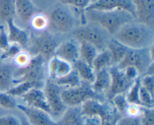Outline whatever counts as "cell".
<instances>
[{
	"mask_svg": "<svg viewBox=\"0 0 154 125\" xmlns=\"http://www.w3.org/2000/svg\"><path fill=\"white\" fill-rule=\"evenodd\" d=\"M114 38L131 49L150 47L153 45V30L134 20L122 26L114 34Z\"/></svg>",
	"mask_w": 154,
	"mask_h": 125,
	"instance_id": "6da1fadb",
	"label": "cell"
},
{
	"mask_svg": "<svg viewBox=\"0 0 154 125\" xmlns=\"http://www.w3.org/2000/svg\"><path fill=\"white\" fill-rule=\"evenodd\" d=\"M87 21L99 24L111 35H114L122 26L135 20V17L124 10H86Z\"/></svg>",
	"mask_w": 154,
	"mask_h": 125,
	"instance_id": "7a4b0ae2",
	"label": "cell"
},
{
	"mask_svg": "<svg viewBox=\"0 0 154 125\" xmlns=\"http://www.w3.org/2000/svg\"><path fill=\"white\" fill-rule=\"evenodd\" d=\"M72 34L78 42L85 41L94 46L98 52L107 49L111 40V34L102 26L95 22H87L85 25L75 27Z\"/></svg>",
	"mask_w": 154,
	"mask_h": 125,
	"instance_id": "3957f363",
	"label": "cell"
},
{
	"mask_svg": "<svg viewBox=\"0 0 154 125\" xmlns=\"http://www.w3.org/2000/svg\"><path fill=\"white\" fill-rule=\"evenodd\" d=\"M59 43L55 36L47 30L37 34L31 33L27 46L28 49L26 50L32 56L41 55L48 62L54 56L55 50Z\"/></svg>",
	"mask_w": 154,
	"mask_h": 125,
	"instance_id": "277c9868",
	"label": "cell"
},
{
	"mask_svg": "<svg viewBox=\"0 0 154 125\" xmlns=\"http://www.w3.org/2000/svg\"><path fill=\"white\" fill-rule=\"evenodd\" d=\"M63 103L67 107L80 106L89 100H97L105 102L107 99L105 95L95 92L91 83L81 81V85L75 88H64L61 92Z\"/></svg>",
	"mask_w": 154,
	"mask_h": 125,
	"instance_id": "5b68a950",
	"label": "cell"
},
{
	"mask_svg": "<svg viewBox=\"0 0 154 125\" xmlns=\"http://www.w3.org/2000/svg\"><path fill=\"white\" fill-rule=\"evenodd\" d=\"M45 60L41 55L32 56L29 64L22 68H17L14 73V85L23 82L45 83L46 68Z\"/></svg>",
	"mask_w": 154,
	"mask_h": 125,
	"instance_id": "8992f818",
	"label": "cell"
},
{
	"mask_svg": "<svg viewBox=\"0 0 154 125\" xmlns=\"http://www.w3.org/2000/svg\"><path fill=\"white\" fill-rule=\"evenodd\" d=\"M48 17L49 26L59 34H66L75 28V17L70 7L64 4L56 6L51 11Z\"/></svg>",
	"mask_w": 154,
	"mask_h": 125,
	"instance_id": "52a82bcc",
	"label": "cell"
},
{
	"mask_svg": "<svg viewBox=\"0 0 154 125\" xmlns=\"http://www.w3.org/2000/svg\"><path fill=\"white\" fill-rule=\"evenodd\" d=\"M153 62V45L142 49L128 48L123 61L120 63L118 68L123 69L132 66L138 70L139 74L143 75L147 67Z\"/></svg>",
	"mask_w": 154,
	"mask_h": 125,
	"instance_id": "ba28073f",
	"label": "cell"
},
{
	"mask_svg": "<svg viewBox=\"0 0 154 125\" xmlns=\"http://www.w3.org/2000/svg\"><path fill=\"white\" fill-rule=\"evenodd\" d=\"M43 89L49 106L50 115L54 120L60 118L67 109L61 97V92L64 88L48 78L45 81Z\"/></svg>",
	"mask_w": 154,
	"mask_h": 125,
	"instance_id": "9c48e42d",
	"label": "cell"
},
{
	"mask_svg": "<svg viewBox=\"0 0 154 125\" xmlns=\"http://www.w3.org/2000/svg\"><path fill=\"white\" fill-rule=\"evenodd\" d=\"M111 74V82L109 89L105 94L108 101H111L114 96L120 94H126L133 84L134 81L128 79L125 76L123 70L117 66H112L108 68Z\"/></svg>",
	"mask_w": 154,
	"mask_h": 125,
	"instance_id": "30bf717a",
	"label": "cell"
},
{
	"mask_svg": "<svg viewBox=\"0 0 154 125\" xmlns=\"http://www.w3.org/2000/svg\"><path fill=\"white\" fill-rule=\"evenodd\" d=\"M81 112L84 116H96L102 122L111 116L117 109L110 101L102 102L97 100H89L81 105Z\"/></svg>",
	"mask_w": 154,
	"mask_h": 125,
	"instance_id": "8fae6325",
	"label": "cell"
},
{
	"mask_svg": "<svg viewBox=\"0 0 154 125\" xmlns=\"http://www.w3.org/2000/svg\"><path fill=\"white\" fill-rule=\"evenodd\" d=\"M124 10L130 13L135 19V9L132 0H93L86 10Z\"/></svg>",
	"mask_w": 154,
	"mask_h": 125,
	"instance_id": "7c38bea8",
	"label": "cell"
},
{
	"mask_svg": "<svg viewBox=\"0 0 154 125\" xmlns=\"http://www.w3.org/2000/svg\"><path fill=\"white\" fill-rule=\"evenodd\" d=\"M17 109L23 113L30 125H57V121L49 113L42 109L21 104H17Z\"/></svg>",
	"mask_w": 154,
	"mask_h": 125,
	"instance_id": "4fadbf2b",
	"label": "cell"
},
{
	"mask_svg": "<svg viewBox=\"0 0 154 125\" xmlns=\"http://www.w3.org/2000/svg\"><path fill=\"white\" fill-rule=\"evenodd\" d=\"M136 22L150 28L154 26V0H132Z\"/></svg>",
	"mask_w": 154,
	"mask_h": 125,
	"instance_id": "5bb4252c",
	"label": "cell"
},
{
	"mask_svg": "<svg viewBox=\"0 0 154 125\" xmlns=\"http://www.w3.org/2000/svg\"><path fill=\"white\" fill-rule=\"evenodd\" d=\"M75 40H68L59 43L54 56L73 64L80 58L79 43Z\"/></svg>",
	"mask_w": 154,
	"mask_h": 125,
	"instance_id": "9a60e30c",
	"label": "cell"
},
{
	"mask_svg": "<svg viewBox=\"0 0 154 125\" xmlns=\"http://www.w3.org/2000/svg\"><path fill=\"white\" fill-rule=\"evenodd\" d=\"M24 102H26V106L35 109H42L45 112L50 114L49 106L47 102L44 89L42 88H33L28 92L21 96Z\"/></svg>",
	"mask_w": 154,
	"mask_h": 125,
	"instance_id": "2e32d148",
	"label": "cell"
},
{
	"mask_svg": "<svg viewBox=\"0 0 154 125\" xmlns=\"http://www.w3.org/2000/svg\"><path fill=\"white\" fill-rule=\"evenodd\" d=\"M48 79L56 80L66 76L73 69L72 64L67 61L54 56L48 61Z\"/></svg>",
	"mask_w": 154,
	"mask_h": 125,
	"instance_id": "e0dca14e",
	"label": "cell"
},
{
	"mask_svg": "<svg viewBox=\"0 0 154 125\" xmlns=\"http://www.w3.org/2000/svg\"><path fill=\"white\" fill-rule=\"evenodd\" d=\"M8 25V38L10 43H16L21 48H26L29 41V34L25 29L19 28L14 23V19H11L6 22Z\"/></svg>",
	"mask_w": 154,
	"mask_h": 125,
	"instance_id": "ac0fdd59",
	"label": "cell"
},
{
	"mask_svg": "<svg viewBox=\"0 0 154 125\" xmlns=\"http://www.w3.org/2000/svg\"><path fill=\"white\" fill-rule=\"evenodd\" d=\"M16 14L22 22H29L33 16L40 10L32 0H14Z\"/></svg>",
	"mask_w": 154,
	"mask_h": 125,
	"instance_id": "d6986e66",
	"label": "cell"
},
{
	"mask_svg": "<svg viewBox=\"0 0 154 125\" xmlns=\"http://www.w3.org/2000/svg\"><path fill=\"white\" fill-rule=\"evenodd\" d=\"M17 67L0 58V91H7L14 86L13 76Z\"/></svg>",
	"mask_w": 154,
	"mask_h": 125,
	"instance_id": "ffe728a7",
	"label": "cell"
},
{
	"mask_svg": "<svg viewBox=\"0 0 154 125\" xmlns=\"http://www.w3.org/2000/svg\"><path fill=\"white\" fill-rule=\"evenodd\" d=\"M84 116L81 106L67 107L63 115L57 121V125H84Z\"/></svg>",
	"mask_w": 154,
	"mask_h": 125,
	"instance_id": "44dd1931",
	"label": "cell"
},
{
	"mask_svg": "<svg viewBox=\"0 0 154 125\" xmlns=\"http://www.w3.org/2000/svg\"><path fill=\"white\" fill-rule=\"evenodd\" d=\"M111 77L108 68L102 69L95 72V79L91 84L95 92L105 95L111 86Z\"/></svg>",
	"mask_w": 154,
	"mask_h": 125,
	"instance_id": "7402d4cb",
	"label": "cell"
},
{
	"mask_svg": "<svg viewBox=\"0 0 154 125\" xmlns=\"http://www.w3.org/2000/svg\"><path fill=\"white\" fill-rule=\"evenodd\" d=\"M128 47L117 41L114 37L111 39L108 43L107 49L109 51L111 58V67L118 66L123 61L126 53Z\"/></svg>",
	"mask_w": 154,
	"mask_h": 125,
	"instance_id": "603a6c76",
	"label": "cell"
},
{
	"mask_svg": "<svg viewBox=\"0 0 154 125\" xmlns=\"http://www.w3.org/2000/svg\"><path fill=\"white\" fill-rule=\"evenodd\" d=\"M72 67L76 70L81 81L93 83L95 79V71L91 65L79 58L72 64Z\"/></svg>",
	"mask_w": 154,
	"mask_h": 125,
	"instance_id": "cb8c5ba5",
	"label": "cell"
},
{
	"mask_svg": "<svg viewBox=\"0 0 154 125\" xmlns=\"http://www.w3.org/2000/svg\"><path fill=\"white\" fill-rule=\"evenodd\" d=\"M93 0H60V4L73 7L75 10L80 15L81 20V25L87 23L86 17V9Z\"/></svg>",
	"mask_w": 154,
	"mask_h": 125,
	"instance_id": "d4e9b609",
	"label": "cell"
},
{
	"mask_svg": "<svg viewBox=\"0 0 154 125\" xmlns=\"http://www.w3.org/2000/svg\"><path fill=\"white\" fill-rule=\"evenodd\" d=\"M45 83H38L33 82H23L14 85L7 92L14 97H21L33 88H42L43 89Z\"/></svg>",
	"mask_w": 154,
	"mask_h": 125,
	"instance_id": "484cf974",
	"label": "cell"
},
{
	"mask_svg": "<svg viewBox=\"0 0 154 125\" xmlns=\"http://www.w3.org/2000/svg\"><path fill=\"white\" fill-rule=\"evenodd\" d=\"M98 53L99 52L96 48L92 44L85 41L79 42L80 59L92 66L93 60Z\"/></svg>",
	"mask_w": 154,
	"mask_h": 125,
	"instance_id": "4316f807",
	"label": "cell"
},
{
	"mask_svg": "<svg viewBox=\"0 0 154 125\" xmlns=\"http://www.w3.org/2000/svg\"><path fill=\"white\" fill-rule=\"evenodd\" d=\"M52 81H54L56 84L64 88H75V87L81 85V80L78 76V73L74 68L66 76Z\"/></svg>",
	"mask_w": 154,
	"mask_h": 125,
	"instance_id": "83f0119b",
	"label": "cell"
},
{
	"mask_svg": "<svg viewBox=\"0 0 154 125\" xmlns=\"http://www.w3.org/2000/svg\"><path fill=\"white\" fill-rule=\"evenodd\" d=\"M16 15L14 0H0V21L6 22Z\"/></svg>",
	"mask_w": 154,
	"mask_h": 125,
	"instance_id": "f1b7e54d",
	"label": "cell"
},
{
	"mask_svg": "<svg viewBox=\"0 0 154 125\" xmlns=\"http://www.w3.org/2000/svg\"><path fill=\"white\" fill-rule=\"evenodd\" d=\"M92 67L95 72L99 71L102 69L111 67V58L109 51L106 49L102 52H99L93 60Z\"/></svg>",
	"mask_w": 154,
	"mask_h": 125,
	"instance_id": "f546056e",
	"label": "cell"
},
{
	"mask_svg": "<svg viewBox=\"0 0 154 125\" xmlns=\"http://www.w3.org/2000/svg\"><path fill=\"white\" fill-rule=\"evenodd\" d=\"M29 22L32 29L38 32L45 31L49 26L48 17L41 12L35 14L30 19Z\"/></svg>",
	"mask_w": 154,
	"mask_h": 125,
	"instance_id": "4dcf8cb0",
	"label": "cell"
},
{
	"mask_svg": "<svg viewBox=\"0 0 154 125\" xmlns=\"http://www.w3.org/2000/svg\"><path fill=\"white\" fill-rule=\"evenodd\" d=\"M141 76H138L134 81L133 84L126 94V100L131 104H137L141 106L139 100V91L141 88Z\"/></svg>",
	"mask_w": 154,
	"mask_h": 125,
	"instance_id": "1f68e13d",
	"label": "cell"
},
{
	"mask_svg": "<svg viewBox=\"0 0 154 125\" xmlns=\"http://www.w3.org/2000/svg\"><path fill=\"white\" fill-rule=\"evenodd\" d=\"M110 102L112 103L113 106H114V108L117 109V112L120 115H122L123 116L125 115L126 108L128 107L129 104L126 100V94H120L114 96Z\"/></svg>",
	"mask_w": 154,
	"mask_h": 125,
	"instance_id": "d6a6232c",
	"label": "cell"
},
{
	"mask_svg": "<svg viewBox=\"0 0 154 125\" xmlns=\"http://www.w3.org/2000/svg\"><path fill=\"white\" fill-rule=\"evenodd\" d=\"M17 103L15 97L7 91H0V106L5 109H14Z\"/></svg>",
	"mask_w": 154,
	"mask_h": 125,
	"instance_id": "836d02e7",
	"label": "cell"
},
{
	"mask_svg": "<svg viewBox=\"0 0 154 125\" xmlns=\"http://www.w3.org/2000/svg\"><path fill=\"white\" fill-rule=\"evenodd\" d=\"M32 55L27 50H21L17 56L11 60L12 64L17 67V68H22L26 67L29 64L31 61Z\"/></svg>",
	"mask_w": 154,
	"mask_h": 125,
	"instance_id": "e575fe53",
	"label": "cell"
},
{
	"mask_svg": "<svg viewBox=\"0 0 154 125\" xmlns=\"http://www.w3.org/2000/svg\"><path fill=\"white\" fill-rule=\"evenodd\" d=\"M139 100L141 105L145 108H153L154 98L147 90L144 89L141 85L139 91Z\"/></svg>",
	"mask_w": 154,
	"mask_h": 125,
	"instance_id": "d590c367",
	"label": "cell"
},
{
	"mask_svg": "<svg viewBox=\"0 0 154 125\" xmlns=\"http://www.w3.org/2000/svg\"><path fill=\"white\" fill-rule=\"evenodd\" d=\"M22 50L20 46L16 43H11L9 47L6 50L3 51L2 54L0 55V58L3 61L6 60H13L18 53Z\"/></svg>",
	"mask_w": 154,
	"mask_h": 125,
	"instance_id": "8d00e7d4",
	"label": "cell"
},
{
	"mask_svg": "<svg viewBox=\"0 0 154 125\" xmlns=\"http://www.w3.org/2000/svg\"><path fill=\"white\" fill-rule=\"evenodd\" d=\"M139 118L142 125H154L153 108L143 107L142 113Z\"/></svg>",
	"mask_w": 154,
	"mask_h": 125,
	"instance_id": "74e56055",
	"label": "cell"
},
{
	"mask_svg": "<svg viewBox=\"0 0 154 125\" xmlns=\"http://www.w3.org/2000/svg\"><path fill=\"white\" fill-rule=\"evenodd\" d=\"M143 106L137 104H131L129 103L126 110L125 112V115L123 116H129L132 118H139L142 113Z\"/></svg>",
	"mask_w": 154,
	"mask_h": 125,
	"instance_id": "f35d334b",
	"label": "cell"
},
{
	"mask_svg": "<svg viewBox=\"0 0 154 125\" xmlns=\"http://www.w3.org/2000/svg\"><path fill=\"white\" fill-rule=\"evenodd\" d=\"M141 86L154 96V76H142L141 77Z\"/></svg>",
	"mask_w": 154,
	"mask_h": 125,
	"instance_id": "ab89813d",
	"label": "cell"
},
{
	"mask_svg": "<svg viewBox=\"0 0 154 125\" xmlns=\"http://www.w3.org/2000/svg\"><path fill=\"white\" fill-rule=\"evenodd\" d=\"M11 45L8 38V34L3 25H0V49L2 51L6 50Z\"/></svg>",
	"mask_w": 154,
	"mask_h": 125,
	"instance_id": "60d3db41",
	"label": "cell"
},
{
	"mask_svg": "<svg viewBox=\"0 0 154 125\" xmlns=\"http://www.w3.org/2000/svg\"><path fill=\"white\" fill-rule=\"evenodd\" d=\"M116 125H142L139 118H132L129 116H121L117 120Z\"/></svg>",
	"mask_w": 154,
	"mask_h": 125,
	"instance_id": "b9f144b4",
	"label": "cell"
},
{
	"mask_svg": "<svg viewBox=\"0 0 154 125\" xmlns=\"http://www.w3.org/2000/svg\"><path fill=\"white\" fill-rule=\"evenodd\" d=\"M0 125H21L20 118L14 115L0 117Z\"/></svg>",
	"mask_w": 154,
	"mask_h": 125,
	"instance_id": "7bdbcfd3",
	"label": "cell"
},
{
	"mask_svg": "<svg viewBox=\"0 0 154 125\" xmlns=\"http://www.w3.org/2000/svg\"><path fill=\"white\" fill-rule=\"evenodd\" d=\"M122 70H123V73H124L126 77L131 81H135L136 78L139 76V73H138V70L132 66H128Z\"/></svg>",
	"mask_w": 154,
	"mask_h": 125,
	"instance_id": "ee69618b",
	"label": "cell"
},
{
	"mask_svg": "<svg viewBox=\"0 0 154 125\" xmlns=\"http://www.w3.org/2000/svg\"><path fill=\"white\" fill-rule=\"evenodd\" d=\"M84 125H102V120L96 116H84Z\"/></svg>",
	"mask_w": 154,
	"mask_h": 125,
	"instance_id": "f6af8a7d",
	"label": "cell"
},
{
	"mask_svg": "<svg viewBox=\"0 0 154 125\" xmlns=\"http://www.w3.org/2000/svg\"><path fill=\"white\" fill-rule=\"evenodd\" d=\"M20 121H21V125H30L29 123L28 122V121L26 120V118L24 116H23L22 118H20Z\"/></svg>",
	"mask_w": 154,
	"mask_h": 125,
	"instance_id": "bcb514c9",
	"label": "cell"
}]
</instances>
